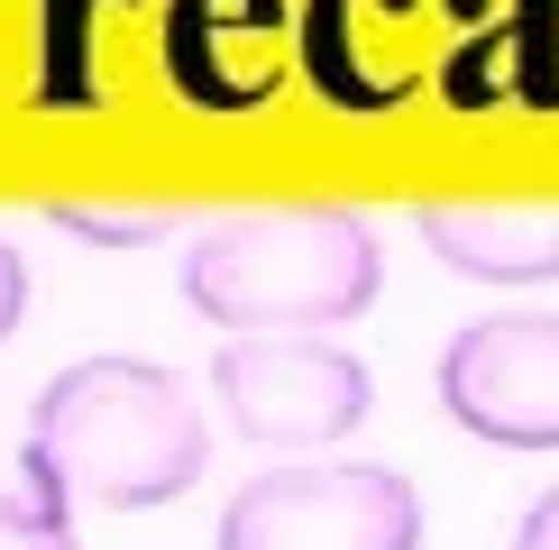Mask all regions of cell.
<instances>
[{
    "instance_id": "1",
    "label": "cell",
    "mask_w": 559,
    "mask_h": 550,
    "mask_svg": "<svg viewBox=\"0 0 559 550\" xmlns=\"http://www.w3.org/2000/svg\"><path fill=\"white\" fill-rule=\"evenodd\" d=\"M19 458L46 468L74 504L156 514V504L202 487L212 431H202L193 395H183L156 358H83V367H64V376H46Z\"/></svg>"
},
{
    "instance_id": "2",
    "label": "cell",
    "mask_w": 559,
    "mask_h": 550,
    "mask_svg": "<svg viewBox=\"0 0 559 550\" xmlns=\"http://www.w3.org/2000/svg\"><path fill=\"white\" fill-rule=\"evenodd\" d=\"M385 248L358 212H239L183 248V303L221 339L248 331H340L377 312Z\"/></svg>"
},
{
    "instance_id": "3",
    "label": "cell",
    "mask_w": 559,
    "mask_h": 550,
    "mask_svg": "<svg viewBox=\"0 0 559 550\" xmlns=\"http://www.w3.org/2000/svg\"><path fill=\"white\" fill-rule=\"evenodd\" d=\"M212 550H423V495L377 458H285L229 495Z\"/></svg>"
},
{
    "instance_id": "4",
    "label": "cell",
    "mask_w": 559,
    "mask_h": 550,
    "mask_svg": "<svg viewBox=\"0 0 559 550\" xmlns=\"http://www.w3.org/2000/svg\"><path fill=\"white\" fill-rule=\"evenodd\" d=\"M212 404L229 412L248 450H275V458H312L348 441L377 404V376H367L348 349L312 331H248L212 358Z\"/></svg>"
},
{
    "instance_id": "5",
    "label": "cell",
    "mask_w": 559,
    "mask_h": 550,
    "mask_svg": "<svg viewBox=\"0 0 559 550\" xmlns=\"http://www.w3.org/2000/svg\"><path fill=\"white\" fill-rule=\"evenodd\" d=\"M440 412L486 450H559V312H477L440 349Z\"/></svg>"
},
{
    "instance_id": "6",
    "label": "cell",
    "mask_w": 559,
    "mask_h": 550,
    "mask_svg": "<svg viewBox=\"0 0 559 550\" xmlns=\"http://www.w3.org/2000/svg\"><path fill=\"white\" fill-rule=\"evenodd\" d=\"M285 0H166V74L202 110H258L285 83Z\"/></svg>"
},
{
    "instance_id": "7",
    "label": "cell",
    "mask_w": 559,
    "mask_h": 550,
    "mask_svg": "<svg viewBox=\"0 0 559 550\" xmlns=\"http://www.w3.org/2000/svg\"><path fill=\"white\" fill-rule=\"evenodd\" d=\"M302 74L340 110H394L423 83V0H302Z\"/></svg>"
},
{
    "instance_id": "8",
    "label": "cell",
    "mask_w": 559,
    "mask_h": 550,
    "mask_svg": "<svg viewBox=\"0 0 559 550\" xmlns=\"http://www.w3.org/2000/svg\"><path fill=\"white\" fill-rule=\"evenodd\" d=\"M423 248L477 285H559V202H431Z\"/></svg>"
},
{
    "instance_id": "9",
    "label": "cell",
    "mask_w": 559,
    "mask_h": 550,
    "mask_svg": "<svg viewBox=\"0 0 559 550\" xmlns=\"http://www.w3.org/2000/svg\"><path fill=\"white\" fill-rule=\"evenodd\" d=\"M0 550H83L74 495L46 468H28V458H19V495H0Z\"/></svg>"
},
{
    "instance_id": "10",
    "label": "cell",
    "mask_w": 559,
    "mask_h": 550,
    "mask_svg": "<svg viewBox=\"0 0 559 550\" xmlns=\"http://www.w3.org/2000/svg\"><path fill=\"white\" fill-rule=\"evenodd\" d=\"M46 220H56L64 239H83V248H156L175 229V212H83V202H56Z\"/></svg>"
},
{
    "instance_id": "11",
    "label": "cell",
    "mask_w": 559,
    "mask_h": 550,
    "mask_svg": "<svg viewBox=\"0 0 559 550\" xmlns=\"http://www.w3.org/2000/svg\"><path fill=\"white\" fill-rule=\"evenodd\" d=\"M19 321H28V258L0 239V339H10Z\"/></svg>"
},
{
    "instance_id": "12",
    "label": "cell",
    "mask_w": 559,
    "mask_h": 550,
    "mask_svg": "<svg viewBox=\"0 0 559 550\" xmlns=\"http://www.w3.org/2000/svg\"><path fill=\"white\" fill-rule=\"evenodd\" d=\"M514 550H559V487L523 504V523H514Z\"/></svg>"
}]
</instances>
